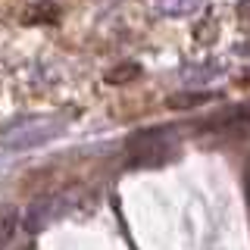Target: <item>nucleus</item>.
Segmentation results:
<instances>
[{"instance_id":"nucleus-7","label":"nucleus","mask_w":250,"mask_h":250,"mask_svg":"<svg viewBox=\"0 0 250 250\" xmlns=\"http://www.w3.org/2000/svg\"><path fill=\"white\" fill-rule=\"evenodd\" d=\"M238 16H241V22H244V25H250V0H241Z\"/></svg>"},{"instance_id":"nucleus-1","label":"nucleus","mask_w":250,"mask_h":250,"mask_svg":"<svg viewBox=\"0 0 250 250\" xmlns=\"http://www.w3.org/2000/svg\"><path fill=\"white\" fill-rule=\"evenodd\" d=\"M128 150L135 153L131 156L135 166H163L178 153V144L169 128H156V131H138L128 141Z\"/></svg>"},{"instance_id":"nucleus-2","label":"nucleus","mask_w":250,"mask_h":250,"mask_svg":"<svg viewBox=\"0 0 250 250\" xmlns=\"http://www.w3.org/2000/svg\"><path fill=\"white\" fill-rule=\"evenodd\" d=\"M53 135H60L57 119H31V122L6 128L3 138H0V144L10 147V150H25V147H38V144H44V141H50Z\"/></svg>"},{"instance_id":"nucleus-3","label":"nucleus","mask_w":250,"mask_h":250,"mask_svg":"<svg viewBox=\"0 0 250 250\" xmlns=\"http://www.w3.org/2000/svg\"><path fill=\"white\" fill-rule=\"evenodd\" d=\"M69 207H72V194H47V197H38L25 213V229L31 234L44 231L47 225H53L60 216H66Z\"/></svg>"},{"instance_id":"nucleus-4","label":"nucleus","mask_w":250,"mask_h":250,"mask_svg":"<svg viewBox=\"0 0 250 250\" xmlns=\"http://www.w3.org/2000/svg\"><path fill=\"white\" fill-rule=\"evenodd\" d=\"M16 222H19V209L10 207V203H3V207H0V247L16 234Z\"/></svg>"},{"instance_id":"nucleus-5","label":"nucleus","mask_w":250,"mask_h":250,"mask_svg":"<svg viewBox=\"0 0 250 250\" xmlns=\"http://www.w3.org/2000/svg\"><path fill=\"white\" fill-rule=\"evenodd\" d=\"M135 75H141L138 62H122V66H116V69L106 72V82L109 84H122V82H128V78H135Z\"/></svg>"},{"instance_id":"nucleus-6","label":"nucleus","mask_w":250,"mask_h":250,"mask_svg":"<svg viewBox=\"0 0 250 250\" xmlns=\"http://www.w3.org/2000/svg\"><path fill=\"white\" fill-rule=\"evenodd\" d=\"M216 94H172L169 97V106L175 109H188V106H197V104H207V100H213Z\"/></svg>"}]
</instances>
